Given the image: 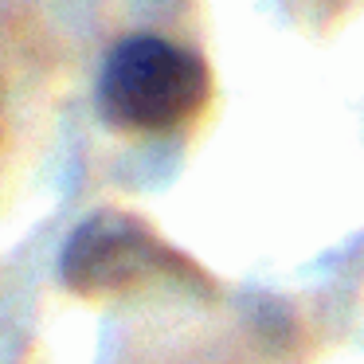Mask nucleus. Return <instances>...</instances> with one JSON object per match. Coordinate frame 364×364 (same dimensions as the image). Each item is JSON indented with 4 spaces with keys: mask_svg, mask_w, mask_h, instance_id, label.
Masks as SVG:
<instances>
[{
    "mask_svg": "<svg viewBox=\"0 0 364 364\" xmlns=\"http://www.w3.org/2000/svg\"><path fill=\"white\" fill-rule=\"evenodd\" d=\"M95 102L118 134H168L212 102V71L165 36H126L98 67Z\"/></svg>",
    "mask_w": 364,
    "mask_h": 364,
    "instance_id": "obj_1",
    "label": "nucleus"
},
{
    "mask_svg": "<svg viewBox=\"0 0 364 364\" xmlns=\"http://www.w3.org/2000/svg\"><path fill=\"white\" fill-rule=\"evenodd\" d=\"M157 274H176L208 286L192 262L161 243L137 215L95 212L67 235L59 251V282L79 298H118L134 294Z\"/></svg>",
    "mask_w": 364,
    "mask_h": 364,
    "instance_id": "obj_2",
    "label": "nucleus"
}]
</instances>
